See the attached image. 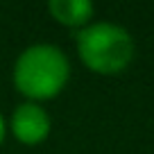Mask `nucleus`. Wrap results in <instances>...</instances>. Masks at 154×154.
Here are the masks:
<instances>
[{
    "instance_id": "1",
    "label": "nucleus",
    "mask_w": 154,
    "mask_h": 154,
    "mask_svg": "<svg viewBox=\"0 0 154 154\" xmlns=\"http://www.w3.org/2000/svg\"><path fill=\"white\" fill-rule=\"evenodd\" d=\"M70 72V59L59 45L38 41L18 52L11 66V82L27 102L43 104L66 91Z\"/></svg>"
},
{
    "instance_id": "2",
    "label": "nucleus",
    "mask_w": 154,
    "mask_h": 154,
    "mask_svg": "<svg viewBox=\"0 0 154 154\" xmlns=\"http://www.w3.org/2000/svg\"><path fill=\"white\" fill-rule=\"evenodd\" d=\"M75 50L91 72L113 77L131 66L136 41L129 29L113 20H93L75 32Z\"/></svg>"
},
{
    "instance_id": "3",
    "label": "nucleus",
    "mask_w": 154,
    "mask_h": 154,
    "mask_svg": "<svg viewBox=\"0 0 154 154\" xmlns=\"http://www.w3.org/2000/svg\"><path fill=\"white\" fill-rule=\"evenodd\" d=\"M7 129L20 145L34 147V145H41L50 136L52 118L43 104L23 100L11 111V118L7 120Z\"/></svg>"
},
{
    "instance_id": "4",
    "label": "nucleus",
    "mask_w": 154,
    "mask_h": 154,
    "mask_svg": "<svg viewBox=\"0 0 154 154\" xmlns=\"http://www.w3.org/2000/svg\"><path fill=\"white\" fill-rule=\"evenodd\" d=\"M48 14L54 23L70 29H82L88 23H93L95 16V5L91 0H50Z\"/></svg>"
},
{
    "instance_id": "5",
    "label": "nucleus",
    "mask_w": 154,
    "mask_h": 154,
    "mask_svg": "<svg viewBox=\"0 0 154 154\" xmlns=\"http://www.w3.org/2000/svg\"><path fill=\"white\" fill-rule=\"evenodd\" d=\"M7 134H9V129H7V118L2 116V111H0V145L5 143Z\"/></svg>"
}]
</instances>
